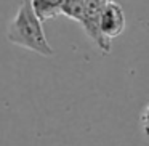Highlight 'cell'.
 Instances as JSON below:
<instances>
[{
    "mask_svg": "<svg viewBox=\"0 0 149 146\" xmlns=\"http://www.w3.org/2000/svg\"><path fill=\"white\" fill-rule=\"evenodd\" d=\"M42 23L43 21L34 11L31 0H21L15 16L8 23L7 39L21 48L31 50L42 56H53L55 52L47 40Z\"/></svg>",
    "mask_w": 149,
    "mask_h": 146,
    "instance_id": "6da1fadb",
    "label": "cell"
},
{
    "mask_svg": "<svg viewBox=\"0 0 149 146\" xmlns=\"http://www.w3.org/2000/svg\"><path fill=\"white\" fill-rule=\"evenodd\" d=\"M100 29L109 42H112L116 37H119L125 31V15H123L120 3L114 0H109L106 3L101 13Z\"/></svg>",
    "mask_w": 149,
    "mask_h": 146,
    "instance_id": "7a4b0ae2",
    "label": "cell"
},
{
    "mask_svg": "<svg viewBox=\"0 0 149 146\" xmlns=\"http://www.w3.org/2000/svg\"><path fill=\"white\" fill-rule=\"evenodd\" d=\"M64 2L66 0H31L34 11L42 21L55 20L56 16L63 15Z\"/></svg>",
    "mask_w": 149,
    "mask_h": 146,
    "instance_id": "3957f363",
    "label": "cell"
},
{
    "mask_svg": "<svg viewBox=\"0 0 149 146\" xmlns=\"http://www.w3.org/2000/svg\"><path fill=\"white\" fill-rule=\"evenodd\" d=\"M141 127L144 130V133L149 136V103L146 104V108L141 112Z\"/></svg>",
    "mask_w": 149,
    "mask_h": 146,
    "instance_id": "277c9868",
    "label": "cell"
}]
</instances>
